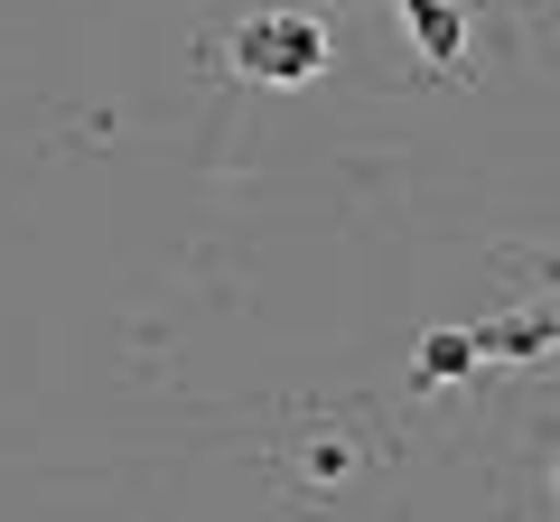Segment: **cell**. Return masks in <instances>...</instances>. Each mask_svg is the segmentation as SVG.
<instances>
[{
    "mask_svg": "<svg viewBox=\"0 0 560 522\" xmlns=\"http://www.w3.org/2000/svg\"><path fill=\"white\" fill-rule=\"evenodd\" d=\"M234 75L271 84V94L318 84L327 75V20H308V10H253V20L234 28Z\"/></svg>",
    "mask_w": 560,
    "mask_h": 522,
    "instance_id": "cell-1",
    "label": "cell"
},
{
    "mask_svg": "<svg viewBox=\"0 0 560 522\" xmlns=\"http://www.w3.org/2000/svg\"><path fill=\"white\" fill-rule=\"evenodd\" d=\"M401 28H411L420 66H440V75L467 66V0H401Z\"/></svg>",
    "mask_w": 560,
    "mask_h": 522,
    "instance_id": "cell-2",
    "label": "cell"
},
{
    "mask_svg": "<svg viewBox=\"0 0 560 522\" xmlns=\"http://www.w3.org/2000/svg\"><path fill=\"white\" fill-rule=\"evenodd\" d=\"M551 336H560V308H551V318H495V327H477L486 355H541Z\"/></svg>",
    "mask_w": 560,
    "mask_h": 522,
    "instance_id": "cell-3",
    "label": "cell"
},
{
    "mask_svg": "<svg viewBox=\"0 0 560 522\" xmlns=\"http://www.w3.org/2000/svg\"><path fill=\"white\" fill-rule=\"evenodd\" d=\"M477 355H486V345L458 336V327H448V336H430V345H420V392H440V382L458 373V364H477Z\"/></svg>",
    "mask_w": 560,
    "mask_h": 522,
    "instance_id": "cell-4",
    "label": "cell"
}]
</instances>
